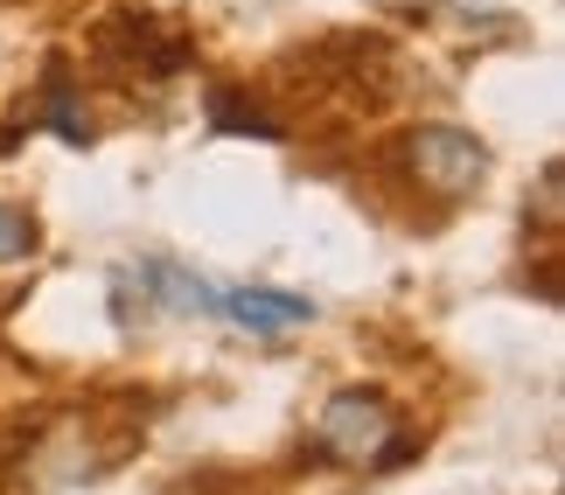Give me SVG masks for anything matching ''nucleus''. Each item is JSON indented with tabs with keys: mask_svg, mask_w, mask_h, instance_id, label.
<instances>
[{
	"mask_svg": "<svg viewBox=\"0 0 565 495\" xmlns=\"http://www.w3.org/2000/svg\"><path fill=\"white\" fill-rule=\"evenodd\" d=\"M315 454L342 467H384L398 461V405L384 391H335L315 419Z\"/></svg>",
	"mask_w": 565,
	"mask_h": 495,
	"instance_id": "nucleus-1",
	"label": "nucleus"
},
{
	"mask_svg": "<svg viewBox=\"0 0 565 495\" xmlns=\"http://www.w3.org/2000/svg\"><path fill=\"white\" fill-rule=\"evenodd\" d=\"M405 175L440 203H461L489 182V147L461 126H412L405 133Z\"/></svg>",
	"mask_w": 565,
	"mask_h": 495,
	"instance_id": "nucleus-2",
	"label": "nucleus"
},
{
	"mask_svg": "<svg viewBox=\"0 0 565 495\" xmlns=\"http://www.w3.org/2000/svg\"><path fill=\"white\" fill-rule=\"evenodd\" d=\"M92 50H98V63H113L126 77H175L189 63V35L168 29V21H147V14H113V21H98Z\"/></svg>",
	"mask_w": 565,
	"mask_h": 495,
	"instance_id": "nucleus-3",
	"label": "nucleus"
},
{
	"mask_svg": "<svg viewBox=\"0 0 565 495\" xmlns=\"http://www.w3.org/2000/svg\"><path fill=\"white\" fill-rule=\"evenodd\" d=\"M216 314L237 321L245 335H287V329H308L315 321V300L279 293V287H237V293H216Z\"/></svg>",
	"mask_w": 565,
	"mask_h": 495,
	"instance_id": "nucleus-4",
	"label": "nucleus"
},
{
	"mask_svg": "<svg viewBox=\"0 0 565 495\" xmlns=\"http://www.w3.org/2000/svg\"><path fill=\"white\" fill-rule=\"evenodd\" d=\"M42 119L56 126L71 147H92V119H84V105H77V92L63 84V71H50V92H42Z\"/></svg>",
	"mask_w": 565,
	"mask_h": 495,
	"instance_id": "nucleus-5",
	"label": "nucleus"
},
{
	"mask_svg": "<svg viewBox=\"0 0 565 495\" xmlns=\"http://www.w3.org/2000/svg\"><path fill=\"white\" fill-rule=\"evenodd\" d=\"M210 119L216 126H237V133H258V140H279V119L258 112V105H245V98H231V92L210 98Z\"/></svg>",
	"mask_w": 565,
	"mask_h": 495,
	"instance_id": "nucleus-6",
	"label": "nucleus"
},
{
	"mask_svg": "<svg viewBox=\"0 0 565 495\" xmlns=\"http://www.w3.org/2000/svg\"><path fill=\"white\" fill-rule=\"evenodd\" d=\"M42 245V230L29 209H14V203H0V266H14V258H29Z\"/></svg>",
	"mask_w": 565,
	"mask_h": 495,
	"instance_id": "nucleus-7",
	"label": "nucleus"
},
{
	"mask_svg": "<svg viewBox=\"0 0 565 495\" xmlns=\"http://www.w3.org/2000/svg\"><path fill=\"white\" fill-rule=\"evenodd\" d=\"M0 154H14V133H8V126H0Z\"/></svg>",
	"mask_w": 565,
	"mask_h": 495,
	"instance_id": "nucleus-8",
	"label": "nucleus"
}]
</instances>
